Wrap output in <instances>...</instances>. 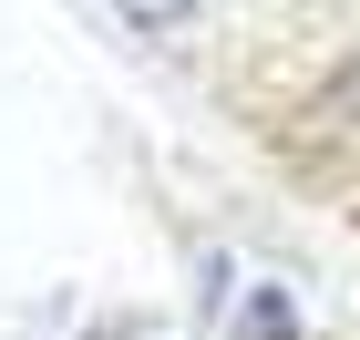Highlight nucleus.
I'll list each match as a JSON object with an SVG mask.
<instances>
[{"label":"nucleus","instance_id":"f257e3e1","mask_svg":"<svg viewBox=\"0 0 360 340\" xmlns=\"http://www.w3.org/2000/svg\"><path fill=\"white\" fill-rule=\"evenodd\" d=\"M113 11H124V21H144V31H165V21H195L206 0H113Z\"/></svg>","mask_w":360,"mask_h":340}]
</instances>
